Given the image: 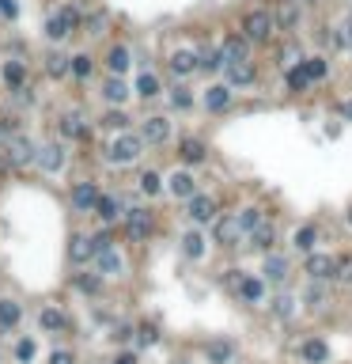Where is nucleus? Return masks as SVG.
Returning <instances> with one entry per match:
<instances>
[{"label":"nucleus","instance_id":"nucleus-45","mask_svg":"<svg viewBox=\"0 0 352 364\" xmlns=\"http://www.w3.org/2000/svg\"><path fill=\"white\" fill-rule=\"evenodd\" d=\"M337 31H341V34H337V46H341V50H352V20H345Z\"/></svg>","mask_w":352,"mask_h":364},{"label":"nucleus","instance_id":"nucleus-40","mask_svg":"<svg viewBox=\"0 0 352 364\" xmlns=\"http://www.w3.org/2000/svg\"><path fill=\"white\" fill-rule=\"evenodd\" d=\"M239 220H243V228L246 231H254V228H262V213H258V209H243V217H239Z\"/></svg>","mask_w":352,"mask_h":364},{"label":"nucleus","instance_id":"nucleus-59","mask_svg":"<svg viewBox=\"0 0 352 364\" xmlns=\"http://www.w3.org/2000/svg\"><path fill=\"white\" fill-rule=\"evenodd\" d=\"M303 4H314V0H303Z\"/></svg>","mask_w":352,"mask_h":364},{"label":"nucleus","instance_id":"nucleus-43","mask_svg":"<svg viewBox=\"0 0 352 364\" xmlns=\"http://www.w3.org/2000/svg\"><path fill=\"white\" fill-rule=\"evenodd\" d=\"M72 72L83 80V76H91V58L87 53H80V58H72Z\"/></svg>","mask_w":352,"mask_h":364},{"label":"nucleus","instance_id":"nucleus-1","mask_svg":"<svg viewBox=\"0 0 352 364\" xmlns=\"http://www.w3.org/2000/svg\"><path fill=\"white\" fill-rule=\"evenodd\" d=\"M273 15L265 12V8H258V12H250L246 15V23H243V34L250 42H269V34H273Z\"/></svg>","mask_w":352,"mask_h":364},{"label":"nucleus","instance_id":"nucleus-4","mask_svg":"<svg viewBox=\"0 0 352 364\" xmlns=\"http://www.w3.org/2000/svg\"><path fill=\"white\" fill-rule=\"evenodd\" d=\"M34 156H38V148H34L31 141H27V137H8V144H4V160L12 163V167H27L34 160Z\"/></svg>","mask_w":352,"mask_h":364},{"label":"nucleus","instance_id":"nucleus-21","mask_svg":"<svg viewBox=\"0 0 352 364\" xmlns=\"http://www.w3.org/2000/svg\"><path fill=\"white\" fill-rule=\"evenodd\" d=\"M182 160H186V163H201V160H205V141L186 137V141H182Z\"/></svg>","mask_w":352,"mask_h":364},{"label":"nucleus","instance_id":"nucleus-19","mask_svg":"<svg viewBox=\"0 0 352 364\" xmlns=\"http://www.w3.org/2000/svg\"><path fill=\"white\" fill-rule=\"evenodd\" d=\"M265 277H269V281H284V277H288V258H284V255H269V258H265Z\"/></svg>","mask_w":352,"mask_h":364},{"label":"nucleus","instance_id":"nucleus-13","mask_svg":"<svg viewBox=\"0 0 352 364\" xmlns=\"http://www.w3.org/2000/svg\"><path fill=\"white\" fill-rule=\"evenodd\" d=\"M38 163H42V171H61L64 152H61L57 144H42V148H38Z\"/></svg>","mask_w":352,"mask_h":364},{"label":"nucleus","instance_id":"nucleus-23","mask_svg":"<svg viewBox=\"0 0 352 364\" xmlns=\"http://www.w3.org/2000/svg\"><path fill=\"white\" fill-rule=\"evenodd\" d=\"M284 83H288L292 91H303V88H307V83H311V72L303 69V61H300V65H292L288 76H284Z\"/></svg>","mask_w":352,"mask_h":364},{"label":"nucleus","instance_id":"nucleus-26","mask_svg":"<svg viewBox=\"0 0 352 364\" xmlns=\"http://www.w3.org/2000/svg\"><path fill=\"white\" fill-rule=\"evenodd\" d=\"M38 326H42V330H64L69 319H64L61 311H53V307H45V311L38 315Z\"/></svg>","mask_w":352,"mask_h":364},{"label":"nucleus","instance_id":"nucleus-11","mask_svg":"<svg viewBox=\"0 0 352 364\" xmlns=\"http://www.w3.org/2000/svg\"><path fill=\"white\" fill-rule=\"evenodd\" d=\"M167 137H171V121L167 118H148L144 121V141L148 144H163Z\"/></svg>","mask_w":352,"mask_h":364},{"label":"nucleus","instance_id":"nucleus-36","mask_svg":"<svg viewBox=\"0 0 352 364\" xmlns=\"http://www.w3.org/2000/svg\"><path fill=\"white\" fill-rule=\"evenodd\" d=\"M136 91H141L144 99H155V95H160V80H155V76H148V72H144V76L136 80Z\"/></svg>","mask_w":352,"mask_h":364},{"label":"nucleus","instance_id":"nucleus-24","mask_svg":"<svg viewBox=\"0 0 352 364\" xmlns=\"http://www.w3.org/2000/svg\"><path fill=\"white\" fill-rule=\"evenodd\" d=\"M273 239H276L273 224H262V228H254V231H250V243H254L258 250H269V247H273Z\"/></svg>","mask_w":352,"mask_h":364},{"label":"nucleus","instance_id":"nucleus-35","mask_svg":"<svg viewBox=\"0 0 352 364\" xmlns=\"http://www.w3.org/2000/svg\"><path fill=\"white\" fill-rule=\"evenodd\" d=\"M99 269H103V274H122V258H118L114 250H99Z\"/></svg>","mask_w":352,"mask_h":364},{"label":"nucleus","instance_id":"nucleus-42","mask_svg":"<svg viewBox=\"0 0 352 364\" xmlns=\"http://www.w3.org/2000/svg\"><path fill=\"white\" fill-rule=\"evenodd\" d=\"M337 281H345V285H352V255H345V258H337Z\"/></svg>","mask_w":352,"mask_h":364},{"label":"nucleus","instance_id":"nucleus-10","mask_svg":"<svg viewBox=\"0 0 352 364\" xmlns=\"http://www.w3.org/2000/svg\"><path fill=\"white\" fill-rule=\"evenodd\" d=\"M212 217H216V201L205 198V194H193V198H190V220L209 224Z\"/></svg>","mask_w":352,"mask_h":364},{"label":"nucleus","instance_id":"nucleus-55","mask_svg":"<svg viewBox=\"0 0 352 364\" xmlns=\"http://www.w3.org/2000/svg\"><path fill=\"white\" fill-rule=\"evenodd\" d=\"M87 27H91V34H99V27H103V15H91Z\"/></svg>","mask_w":352,"mask_h":364},{"label":"nucleus","instance_id":"nucleus-47","mask_svg":"<svg viewBox=\"0 0 352 364\" xmlns=\"http://www.w3.org/2000/svg\"><path fill=\"white\" fill-rule=\"evenodd\" d=\"M171 99H174V107H190V102H193V95H190L186 88H174V95H171Z\"/></svg>","mask_w":352,"mask_h":364},{"label":"nucleus","instance_id":"nucleus-53","mask_svg":"<svg viewBox=\"0 0 352 364\" xmlns=\"http://www.w3.org/2000/svg\"><path fill=\"white\" fill-rule=\"evenodd\" d=\"M50 364H76V360H72V353H53V357H50Z\"/></svg>","mask_w":352,"mask_h":364},{"label":"nucleus","instance_id":"nucleus-50","mask_svg":"<svg viewBox=\"0 0 352 364\" xmlns=\"http://www.w3.org/2000/svg\"><path fill=\"white\" fill-rule=\"evenodd\" d=\"M125 121H129V118H125V114H118V110H114V114H106V118H103V126H110V129H122Z\"/></svg>","mask_w":352,"mask_h":364},{"label":"nucleus","instance_id":"nucleus-51","mask_svg":"<svg viewBox=\"0 0 352 364\" xmlns=\"http://www.w3.org/2000/svg\"><path fill=\"white\" fill-rule=\"evenodd\" d=\"M307 304H311V307H322V304H326V296H322V288H314V285H311V292H307Z\"/></svg>","mask_w":352,"mask_h":364},{"label":"nucleus","instance_id":"nucleus-8","mask_svg":"<svg viewBox=\"0 0 352 364\" xmlns=\"http://www.w3.org/2000/svg\"><path fill=\"white\" fill-rule=\"evenodd\" d=\"M243 231H246V228H243V220H239V217H224V220L216 224V239L224 243V247H239Z\"/></svg>","mask_w":352,"mask_h":364},{"label":"nucleus","instance_id":"nucleus-46","mask_svg":"<svg viewBox=\"0 0 352 364\" xmlns=\"http://www.w3.org/2000/svg\"><path fill=\"white\" fill-rule=\"evenodd\" d=\"M224 281H227V285H231V288H235V292H239L246 277H243V269H227V274H224Z\"/></svg>","mask_w":352,"mask_h":364},{"label":"nucleus","instance_id":"nucleus-22","mask_svg":"<svg viewBox=\"0 0 352 364\" xmlns=\"http://www.w3.org/2000/svg\"><path fill=\"white\" fill-rule=\"evenodd\" d=\"M69 69H72V58H64V53H57V50H53L50 58H45V72H50V76H57V80H61Z\"/></svg>","mask_w":352,"mask_h":364},{"label":"nucleus","instance_id":"nucleus-41","mask_svg":"<svg viewBox=\"0 0 352 364\" xmlns=\"http://www.w3.org/2000/svg\"><path fill=\"white\" fill-rule=\"evenodd\" d=\"M295 247H300V250H311L314 247V228H311V224L295 231Z\"/></svg>","mask_w":352,"mask_h":364},{"label":"nucleus","instance_id":"nucleus-6","mask_svg":"<svg viewBox=\"0 0 352 364\" xmlns=\"http://www.w3.org/2000/svg\"><path fill=\"white\" fill-rule=\"evenodd\" d=\"M148 236H152V217H148V209H129V239L144 243Z\"/></svg>","mask_w":352,"mask_h":364},{"label":"nucleus","instance_id":"nucleus-52","mask_svg":"<svg viewBox=\"0 0 352 364\" xmlns=\"http://www.w3.org/2000/svg\"><path fill=\"white\" fill-rule=\"evenodd\" d=\"M155 338H160L155 326H141V345H155Z\"/></svg>","mask_w":352,"mask_h":364},{"label":"nucleus","instance_id":"nucleus-28","mask_svg":"<svg viewBox=\"0 0 352 364\" xmlns=\"http://www.w3.org/2000/svg\"><path fill=\"white\" fill-rule=\"evenodd\" d=\"M303 357H307L311 364H322L330 357V349H326V342H318V338H311L307 345H303Z\"/></svg>","mask_w":352,"mask_h":364},{"label":"nucleus","instance_id":"nucleus-3","mask_svg":"<svg viewBox=\"0 0 352 364\" xmlns=\"http://www.w3.org/2000/svg\"><path fill=\"white\" fill-rule=\"evenodd\" d=\"M141 148H144V141H141V137L125 133L122 141H114V144L106 148V160H110V163H133L136 156H141Z\"/></svg>","mask_w":352,"mask_h":364},{"label":"nucleus","instance_id":"nucleus-27","mask_svg":"<svg viewBox=\"0 0 352 364\" xmlns=\"http://www.w3.org/2000/svg\"><path fill=\"white\" fill-rule=\"evenodd\" d=\"M239 296H243L246 304H258V300L265 296V288H262V281H258V277H246L243 288H239Z\"/></svg>","mask_w":352,"mask_h":364},{"label":"nucleus","instance_id":"nucleus-30","mask_svg":"<svg viewBox=\"0 0 352 364\" xmlns=\"http://www.w3.org/2000/svg\"><path fill=\"white\" fill-rule=\"evenodd\" d=\"M182 250H186L190 258H201L205 255V239H201L197 231H186V236H182Z\"/></svg>","mask_w":352,"mask_h":364},{"label":"nucleus","instance_id":"nucleus-44","mask_svg":"<svg viewBox=\"0 0 352 364\" xmlns=\"http://www.w3.org/2000/svg\"><path fill=\"white\" fill-rule=\"evenodd\" d=\"M141 190H144V194H160V175H155V171H144V175H141Z\"/></svg>","mask_w":352,"mask_h":364},{"label":"nucleus","instance_id":"nucleus-39","mask_svg":"<svg viewBox=\"0 0 352 364\" xmlns=\"http://www.w3.org/2000/svg\"><path fill=\"white\" fill-rule=\"evenodd\" d=\"M209 357L216 360V364H224V360L231 357V345H227V342H212V345H209Z\"/></svg>","mask_w":352,"mask_h":364},{"label":"nucleus","instance_id":"nucleus-15","mask_svg":"<svg viewBox=\"0 0 352 364\" xmlns=\"http://www.w3.org/2000/svg\"><path fill=\"white\" fill-rule=\"evenodd\" d=\"M197 69V53H190V50H178L171 58V72L174 76H190V72Z\"/></svg>","mask_w":352,"mask_h":364},{"label":"nucleus","instance_id":"nucleus-58","mask_svg":"<svg viewBox=\"0 0 352 364\" xmlns=\"http://www.w3.org/2000/svg\"><path fill=\"white\" fill-rule=\"evenodd\" d=\"M349 224H352V209H349Z\"/></svg>","mask_w":352,"mask_h":364},{"label":"nucleus","instance_id":"nucleus-17","mask_svg":"<svg viewBox=\"0 0 352 364\" xmlns=\"http://www.w3.org/2000/svg\"><path fill=\"white\" fill-rule=\"evenodd\" d=\"M205 107H209V110H227V107H231V88H227V83H224V88H220V83H216V88H209Z\"/></svg>","mask_w":352,"mask_h":364},{"label":"nucleus","instance_id":"nucleus-32","mask_svg":"<svg viewBox=\"0 0 352 364\" xmlns=\"http://www.w3.org/2000/svg\"><path fill=\"white\" fill-rule=\"evenodd\" d=\"M220 61H224V58H220V50H201V53H197V69H201V72H216Z\"/></svg>","mask_w":352,"mask_h":364},{"label":"nucleus","instance_id":"nucleus-25","mask_svg":"<svg viewBox=\"0 0 352 364\" xmlns=\"http://www.w3.org/2000/svg\"><path fill=\"white\" fill-rule=\"evenodd\" d=\"M61 133H64V137H76V141H80V137L87 133V126H83L80 114H64V118H61Z\"/></svg>","mask_w":352,"mask_h":364},{"label":"nucleus","instance_id":"nucleus-20","mask_svg":"<svg viewBox=\"0 0 352 364\" xmlns=\"http://www.w3.org/2000/svg\"><path fill=\"white\" fill-rule=\"evenodd\" d=\"M103 99L114 102V107H122V102L129 99V88H125L122 80H106V83H103Z\"/></svg>","mask_w":352,"mask_h":364},{"label":"nucleus","instance_id":"nucleus-16","mask_svg":"<svg viewBox=\"0 0 352 364\" xmlns=\"http://www.w3.org/2000/svg\"><path fill=\"white\" fill-rule=\"evenodd\" d=\"M276 23H281L284 31H292V27L300 23V8H295L292 0H276Z\"/></svg>","mask_w":352,"mask_h":364},{"label":"nucleus","instance_id":"nucleus-33","mask_svg":"<svg viewBox=\"0 0 352 364\" xmlns=\"http://www.w3.org/2000/svg\"><path fill=\"white\" fill-rule=\"evenodd\" d=\"M95 213H99V220H103V224H114L118 220V201L114 198H99Z\"/></svg>","mask_w":352,"mask_h":364},{"label":"nucleus","instance_id":"nucleus-31","mask_svg":"<svg viewBox=\"0 0 352 364\" xmlns=\"http://www.w3.org/2000/svg\"><path fill=\"white\" fill-rule=\"evenodd\" d=\"M106 65H110V72H125L129 69V50H125V46H114L110 58H106Z\"/></svg>","mask_w":352,"mask_h":364},{"label":"nucleus","instance_id":"nucleus-49","mask_svg":"<svg viewBox=\"0 0 352 364\" xmlns=\"http://www.w3.org/2000/svg\"><path fill=\"white\" fill-rule=\"evenodd\" d=\"M15 357H20V360H31V357H34V342H20V345H15Z\"/></svg>","mask_w":352,"mask_h":364},{"label":"nucleus","instance_id":"nucleus-54","mask_svg":"<svg viewBox=\"0 0 352 364\" xmlns=\"http://www.w3.org/2000/svg\"><path fill=\"white\" fill-rule=\"evenodd\" d=\"M95 247H99V250H110L114 243H110V236H95Z\"/></svg>","mask_w":352,"mask_h":364},{"label":"nucleus","instance_id":"nucleus-12","mask_svg":"<svg viewBox=\"0 0 352 364\" xmlns=\"http://www.w3.org/2000/svg\"><path fill=\"white\" fill-rule=\"evenodd\" d=\"M95 205H99V190L91 182H80L72 190V209H95Z\"/></svg>","mask_w":352,"mask_h":364},{"label":"nucleus","instance_id":"nucleus-5","mask_svg":"<svg viewBox=\"0 0 352 364\" xmlns=\"http://www.w3.org/2000/svg\"><path fill=\"white\" fill-rule=\"evenodd\" d=\"M227 80L235 83V88H246V83H254V80H258L254 61H250V58H243V61H227Z\"/></svg>","mask_w":352,"mask_h":364},{"label":"nucleus","instance_id":"nucleus-57","mask_svg":"<svg viewBox=\"0 0 352 364\" xmlns=\"http://www.w3.org/2000/svg\"><path fill=\"white\" fill-rule=\"evenodd\" d=\"M341 114H345V118L352 121V102H345V107H341Z\"/></svg>","mask_w":352,"mask_h":364},{"label":"nucleus","instance_id":"nucleus-9","mask_svg":"<svg viewBox=\"0 0 352 364\" xmlns=\"http://www.w3.org/2000/svg\"><path fill=\"white\" fill-rule=\"evenodd\" d=\"M307 277L311 281H326V277H337V262L326 255H311L307 258Z\"/></svg>","mask_w":352,"mask_h":364},{"label":"nucleus","instance_id":"nucleus-48","mask_svg":"<svg viewBox=\"0 0 352 364\" xmlns=\"http://www.w3.org/2000/svg\"><path fill=\"white\" fill-rule=\"evenodd\" d=\"M273 311H276V315H292V300H288V296H276V300H273Z\"/></svg>","mask_w":352,"mask_h":364},{"label":"nucleus","instance_id":"nucleus-38","mask_svg":"<svg viewBox=\"0 0 352 364\" xmlns=\"http://www.w3.org/2000/svg\"><path fill=\"white\" fill-rule=\"evenodd\" d=\"M303 69L311 72V80H322V76H326V61H322V58H303Z\"/></svg>","mask_w":352,"mask_h":364},{"label":"nucleus","instance_id":"nucleus-37","mask_svg":"<svg viewBox=\"0 0 352 364\" xmlns=\"http://www.w3.org/2000/svg\"><path fill=\"white\" fill-rule=\"evenodd\" d=\"M76 288H80V292H99V288H103V277L80 274V277H76Z\"/></svg>","mask_w":352,"mask_h":364},{"label":"nucleus","instance_id":"nucleus-2","mask_svg":"<svg viewBox=\"0 0 352 364\" xmlns=\"http://www.w3.org/2000/svg\"><path fill=\"white\" fill-rule=\"evenodd\" d=\"M80 27V15H76V8H61L57 15H50V23H45V34H50L53 42H61V39H69L72 31Z\"/></svg>","mask_w":352,"mask_h":364},{"label":"nucleus","instance_id":"nucleus-56","mask_svg":"<svg viewBox=\"0 0 352 364\" xmlns=\"http://www.w3.org/2000/svg\"><path fill=\"white\" fill-rule=\"evenodd\" d=\"M114 364H136V357H133V353H122V357H118Z\"/></svg>","mask_w":352,"mask_h":364},{"label":"nucleus","instance_id":"nucleus-14","mask_svg":"<svg viewBox=\"0 0 352 364\" xmlns=\"http://www.w3.org/2000/svg\"><path fill=\"white\" fill-rule=\"evenodd\" d=\"M69 255H72V262H87L91 255H99V247H95V239L76 236V239H72V247H69Z\"/></svg>","mask_w":352,"mask_h":364},{"label":"nucleus","instance_id":"nucleus-7","mask_svg":"<svg viewBox=\"0 0 352 364\" xmlns=\"http://www.w3.org/2000/svg\"><path fill=\"white\" fill-rule=\"evenodd\" d=\"M220 58H224V65L250 58V39H246V34H231V39H224V46H220Z\"/></svg>","mask_w":352,"mask_h":364},{"label":"nucleus","instance_id":"nucleus-34","mask_svg":"<svg viewBox=\"0 0 352 364\" xmlns=\"http://www.w3.org/2000/svg\"><path fill=\"white\" fill-rule=\"evenodd\" d=\"M171 190L178 194V198H193V179H190L186 171H178V175L171 179Z\"/></svg>","mask_w":352,"mask_h":364},{"label":"nucleus","instance_id":"nucleus-29","mask_svg":"<svg viewBox=\"0 0 352 364\" xmlns=\"http://www.w3.org/2000/svg\"><path fill=\"white\" fill-rule=\"evenodd\" d=\"M4 80H8V88L20 91V88H23V80H27L23 65H20V61H8V65H4Z\"/></svg>","mask_w":352,"mask_h":364},{"label":"nucleus","instance_id":"nucleus-18","mask_svg":"<svg viewBox=\"0 0 352 364\" xmlns=\"http://www.w3.org/2000/svg\"><path fill=\"white\" fill-rule=\"evenodd\" d=\"M23 319V307L15 300H0V330H8V326H15Z\"/></svg>","mask_w":352,"mask_h":364}]
</instances>
